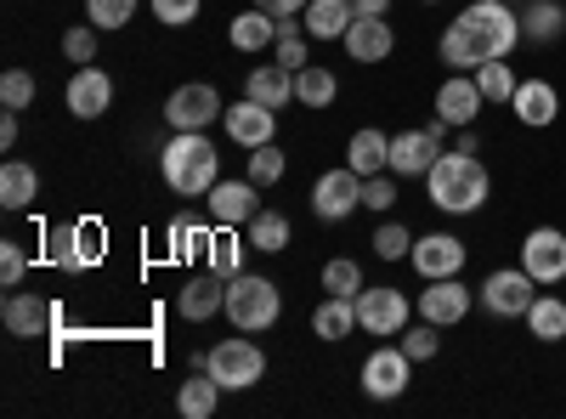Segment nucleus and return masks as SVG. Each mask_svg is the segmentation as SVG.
I'll return each instance as SVG.
<instances>
[{
	"instance_id": "obj_44",
	"label": "nucleus",
	"mask_w": 566,
	"mask_h": 419,
	"mask_svg": "<svg viewBox=\"0 0 566 419\" xmlns=\"http://www.w3.org/2000/svg\"><path fill=\"white\" fill-rule=\"evenodd\" d=\"M63 57L80 63V69L97 63V23H91V29H69V34H63Z\"/></svg>"
},
{
	"instance_id": "obj_18",
	"label": "nucleus",
	"mask_w": 566,
	"mask_h": 419,
	"mask_svg": "<svg viewBox=\"0 0 566 419\" xmlns=\"http://www.w3.org/2000/svg\"><path fill=\"white\" fill-rule=\"evenodd\" d=\"M108 103H114V80L103 69H91V63L74 69V80H69V114L74 119H103Z\"/></svg>"
},
{
	"instance_id": "obj_4",
	"label": "nucleus",
	"mask_w": 566,
	"mask_h": 419,
	"mask_svg": "<svg viewBox=\"0 0 566 419\" xmlns=\"http://www.w3.org/2000/svg\"><path fill=\"white\" fill-rule=\"evenodd\" d=\"M459 23L476 34V45L488 57H510L515 45H522V12L510 7V0H476V7H464Z\"/></svg>"
},
{
	"instance_id": "obj_34",
	"label": "nucleus",
	"mask_w": 566,
	"mask_h": 419,
	"mask_svg": "<svg viewBox=\"0 0 566 419\" xmlns=\"http://www.w3.org/2000/svg\"><path fill=\"white\" fill-rule=\"evenodd\" d=\"M205 261H210V272H221V277H239V272H244V244H239V232H232V227H216L210 239H205Z\"/></svg>"
},
{
	"instance_id": "obj_46",
	"label": "nucleus",
	"mask_w": 566,
	"mask_h": 419,
	"mask_svg": "<svg viewBox=\"0 0 566 419\" xmlns=\"http://www.w3.org/2000/svg\"><path fill=\"white\" fill-rule=\"evenodd\" d=\"M154 18L170 23V29H187L199 18V0H154Z\"/></svg>"
},
{
	"instance_id": "obj_52",
	"label": "nucleus",
	"mask_w": 566,
	"mask_h": 419,
	"mask_svg": "<svg viewBox=\"0 0 566 419\" xmlns=\"http://www.w3.org/2000/svg\"><path fill=\"white\" fill-rule=\"evenodd\" d=\"M453 148H459V154H482V143H476V130H470V125L459 130V143H453Z\"/></svg>"
},
{
	"instance_id": "obj_24",
	"label": "nucleus",
	"mask_w": 566,
	"mask_h": 419,
	"mask_svg": "<svg viewBox=\"0 0 566 419\" xmlns=\"http://www.w3.org/2000/svg\"><path fill=\"white\" fill-rule=\"evenodd\" d=\"M346 165L357 170V176H380V170H391V136L386 130H357L352 143H346Z\"/></svg>"
},
{
	"instance_id": "obj_41",
	"label": "nucleus",
	"mask_w": 566,
	"mask_h": 419,
	"mask_svg": "<svg viewBox=\"0 0 566 419\" xmlns=\"http://www.w3.org/2000/svg\"><path fill=\"white\" fill-rule=\"evenodd\" d=\"M85 18L97 29H125L136 18V0H85Z\"/></svg>"
},
{
	"instance_id": "obj_42",
	"label": "nucleus",
	"mask_w": 566,
	"mask_h": 419,
	"mask_svg": "<svg viewBox=\"0 0 566 419\" xmlns=\"http://www.w3.org/2000/svg\"><path fill=\"white\" fill-rule=\"evenodd\" d=\"M363 205L386 216V210L397 205V170H380V176H363Z\"/></svg>"
},
{
	"instance_id": "obj_22",
	"label": "nucleus",
	"mask_w": 566,
	"mask_h": 419,
	"mask_svg": "<svg viewBox=\"0 0 566 419\" xmlns=\"http://www.w3.org/2000/svg\"><path fill=\"white\" fill-rule=\"evenodd\" d=\"M0 317H7V329L18 335V341H34V335H45V329H52V306H45L40 295H29V290H12L7 295V312H0Z\"/></svg>"
},
{
	"instance_id": "obj_16",
	"label": "nucleus",
	"mask_w": 566,
	"mask_h": 419,
	"mask_svg": "<svg viewBox=\"0 0 566 419\" xmlns=\"http://www.w3.org/2000/svg\"><path fill=\"white\" fill-rule=\"evenodd\" d=\"M221 119H227V136H232L239 148H261V143H272V136H277V108H266V103H255V97L232 103Z\"/></svg>"
},
{
	"instance_id": "obj_28",
	"label": "nucleus",
	"mask_w": 566,
	"mask_h": 419,
	"mask_svg": "<svg viewBox=\"0 0 566 419\" xmlns=\"http://www.w3.org/2000/svg\"><path fill=\"white\" fill-rule=\"evenodd\" d=\"M560 34H566V7H560V0H533V7L522 12V40L555 45Z\"/></svg>"
},
{
	"instance_id": "obj_38",
	"label": "nucleus",
	"mask_w": 566,
	"mask_h": 419,
	"mask_svg": "<svg viewBox=\"0 0 566 419\" xmlns=\"http://www.w3.org/2000/svg\"><path fill=\"white\" fill-rule=\"evenodd\" d=\"M323 290L328 295H363V266L352 255H335V261L323 266Z\"/></svg>"
},
{
	"instance_id": "obj_35",
	"label": "nucleus",
	"mask_w": 566,
	"mask_h": 419,
	"mask_svg": "<svg viewBox=\"0 0 566 419\" xmlns=\"http://www.w3.org/2000/svg\"><path fill=\"white\" fill-rule=\"evenodd\" d=\"M250 250H261V255L290 250V216H277V210H255V216H250Z\"/></svg>"
},
{
	"instance_id": "obj_10",
	"label": "nucleus",
	"mask_w": 566,
	"mask_h": 419,
	"mask_svg": "<svg viewBox=\"0 0 566 419\" xmlns=\"http://www.w3.org/2000/svg\"><path fill=\"white\" fill-rule=\"evenodd\" d=\"M357 205H363V176H357L352 165L323 170V176H317V188H312V210H317L323 221H346Z\"/></svg>"
},
{
	"instance_id": "obj_2",
	"label": "nucleus",
	"mask_w": 566,
	"mask_h": 419,
	"mask_svg": "<svg viewBox=\"0 0 566 419\" xmlns=\"http://www.w3.org/2000/svg\"><path fill=\"white\" fill-rule=\"evenodd\" d=\"M159 170L170 181V193L205 199L216 181H221V154H216V143H210L205 130H176L170 143H165V154H159Z\"/></svg>"
},
{
	"instance_id": "obj_3",
	"label": "nucleus",
	"mask_w": 566,
	"mask_h": 419,
	"mask_svg": "<svg viewBox=\"0 0 566 419\" xmlns=\"http://www.w3.org/2000/svg\"><path fill=\"white\" fill-rule=\"evenodd\" d=\"M221 312L232 317V329L261 335V329H272V323H277V312H283V295H277V284H272V277L239 272V277H227V306H221Z\"/></svg>"
},
{
	"instance_id": "obj_8",
	"label": "nucleus",
	"mask_w": 566,
	"mask_h": 419,
	"mask_svg": "<svg viewBox=\"0 0 566 419\" xmlns=\"http://www.w3.org/2000/svg\"><path fill=\"white\" fill-rule=\"evenodd\" d=\"M442 136H448L442 119L419 125V130H397V136H391V170H397V176H424V170L442 159Z\"/></svg>"
},
{
	"instance_id": "obj_25",
	"label": "nucleus",
	"mask_w": 566,
	"mask_h": 419,
	"mask_svg": "<svg viewBox=\"0 0 566 419\" xmlns=\"http://www.w3.org/2000/svg\"><path fill=\"white\" fill-rule=\"evenodd\" d=\"M437 52H442V63L453 69V74H476L482 63H488V52H482V45H476V34H470L459 18L442 29V45H437Z\"/></svg>"
},
{
	"instance_id": "obj_53",
	"label": "nucleus",
	"mask_w": 566,
	"mask_h": 419,
	"mask_svg": "<svg viewBox=\"0 0 566 419\" xmlns=\"http://www.w3.org/2000/svg\"><path fill=\"white\" fill-rule=\"evenodd\" d=\"M510 7H515V0H510Z\"/></svg>"
},
{
	"instance_id": "obj_26",
	"label": "nucleus",
	"mask_w": 566,
	"mask_h": 419,
	"mask_svg": "<svg viewBox=\"0 0 566 419\" xmlns=\"http://www.w3.org/2000/svg\"><path fill=\"white\" fill-rule=\"evenodd\" d=\"M352 329H357V295H328L312 312V335L317 341H346Z\"/></svg>"
},
{
	"instance_id": "obj_32",
	"label": "nucleus",
	"mask_w": 566,
	"mask_h": 419,
	"mask_svg": "<svg viewBox=\"0 0 566 419\" xmlns=\"http://www.w3.org/2000/svg\"><path fill=\"white\" fill-rule=\"evenodd\" d=\"M527 329H533V341H544V346L566 341V301H560V295H538V301L527 306Z\"/></svg>"
},
{
	"instance_id": "obj_27",
	"label": "nucleus",
	"mask_w": 566,
	"mask_h": 419,
	"mask_svg": "<svg viewBox=\"0 0 566 419\" xmlns=\"http://www.w3.org/2000/svg\"><path fill=\"white\" fill-rule=\"evenodd\" d=\"M216 402H221V380L210 375V368H193V380H181V391H176L181 419H210Z\"/></svg>"
},
{
	"instance_id": "obj_5",
	"label": "nucleus",
	"mask_w": 566,
	"mask_h": 419,
	"mask_svg": "<svg viewBox=\"0 0 566 419\" xmlns=\"http://www.w3.org/2000/svg\"><path fill=\"white\" fill-rule=\"evenodd\" d=\"M210 375L221 380V391H250V386H261V375H266V357H261V346L255 341H244V335H232V341H221L216 352H210Z\"/></svg>"
},
{
	"instance_id": "obj_19",
	"label": "nucleus",
	"mask_w": 566,
	"mask_h": 419,
	"mask_svg": "<svg viewBox=\"0 0 566 419\" xmlns=\"http://www.w3.org/2000/svg\"><path fill=\"white\" fill-rule=\"evenodd\" d=\"M261 210V199H255V181L244 176V181H216L210 188V216H216V227H250V216Z\"/></svg>"
},
{
	"instance_id": "obj_9",
	"label": "nucleus",
	"mask_w": 566,
	"mask_h": 419,
	"mask_svg": "<svg viewBox=\"0 0 566 419\" xmlns=\"http://www.w3.org/2000/svg\"><path fill=\"white\" fill-rule=\"evenodd\" d=\"M533 284H538V277H533L527 266L488 272V284H482V306H488L493 317H527V306L538 301V295H533Z\"/></svg>"
},
{
	"instance_id": "obj_51",
	"label": "nucleus",
	"mask_w": 566,
	"mask_h": 419,
	"mask_svg": "<svg viewBox=\"0 0 566 419\" xmlns=\"http://www.w3.org/2000/svg\"><path fill=\"white\" fill-rule=\"evenodd\" d=\"M18 143V114L7 108V119H0V148H12Z\"/></svg>"
},
{
	"instance_id": "obj_40",
	"label": "nucleus",
	"mask_w": 566,
	"mask_h": 419,
	"mask_svg": "<svg viewBox=\"0 0 566 419\" xmlns=\"http://www.w3.org/2000/svg\"><path fill=\"white\" fill-rule=\"evenodd\" d=\"M374 255H380V261H402V255H413V232H408L402 221H386L380 232H374Z\"/></svg>"
},
{
	"instance_id": "obj_36",
	"label": "nucleus",
	"mask_w": 566,
	"mask_h": 419,
	"mask_svg": "<svg viewBox=\"0 0 566 419\" xmlns=\"http://www.w3.org/2000/svg\"><path fill=\"white\" fill-rule=\"evenodd\" d=\"M476 85H482V97H488V103H510L522 80H515V69H510L504 57H488V63L476 69Z\"/></svg>"
},
{
	"instance_id": "obj_30",
	"label": "nucleus",
	"mask_w": 566,
	"mask_h": 419,
	"mask_svg": "<svg viewBox=\"0 0 566 419\" xmlns=\"http://www.w3.org/2000/svg\"><path fill=\"white\" fill-rule=\"evenodd\" d=\"M340 97V80L328 74L323 63H306V69H295V103L301 108H328Z\"/></svg>"
},
{
	"instance_id": "obj_1",
	"label": "nucleus",
	"mask_w": 566,
	"mask_h": 419,
	"mask_svg": "<svg viewBox=\"0 0 566 419\" xmlns=\"http://www.w3.org/2000/svg\"><path fill=\"white\" fill-rule=\"evenodd\" d=\"M424 199H431L437 210L448 216H470V210H482L493 199V176L476 154H442L431 170H424Z\"/></svg>"
},
{
	"instance_id": "obj_11",
	"label": "nucleus",
	"mask_w": 566,
	"mask_h": 419,
	"mask_svg": "<svg viewBox=\"0 0 566 419\" xmlns=\"http://www.w3.org/2000/svg\"><path fill=\"white\" fill-rule=\"evenodd\" d=\"M357 329H368V335H402L408 329V295H397L391 284H380V290H363L357 295Z\"/></svg>"
},
{
	"instance_id": "obj_50",
	"label": "nucleus",
	"mask_w": 566,
	"mask_h": 419,
	"mask_svg": "<svg viewBox=\"0 0 566 419\" xmlns=\"http://www.w3.org/2000/svg\"><path fill=\"white\" fill-rule=\"evenodd\" d=\"M346 7H352L357 18H386V12H391V0H346Z\"/></svg>"
},
{
	"instance_id": "obj_6",
	"label": "nucleus",
	"mask_w": 566,
	"mask_h": 419,
	"mask_svg": "<svg viewBox=\"0 0 566 419\" xmlns=\"http://www.w3.org/2000/svg\"><path fill=\"white\" fill-rule=\"evenodd\" d=\"M216 114H227V103H221V91L205 85V80L176 85V91H170V103H165L170 130H205V125H216Z\"/></svg>"
},
{
	"instance_id": "obj_49",
	"label": "nucleus",
	"mask_w": 566,
	"mask_h": 419,
	"mask_svg": "<svg viewBox=\"0 0 566 419\" xmlns=\"http://www.w3.org/2000/svg\"><path fill=\"white\" fill-rule=\"evenodd\" d=\"M261 12H272V18H295V12H306L312 0H255Z\"/></svg>"
},
{
	"instance_id": "obj_37",
	"label": "nucleus",
	"mask_w": 566,
	"mask_h": 419,
	"mask_svg": "<svg viewBox=\"0 0 566 419\" xmlns=\"http://www.w3.org/2000/svg\"><path fill=\"white\" fill-rule=\"evenodd\" d=\"M205 239H210V227H205L199 210H181V216L170 221V255H193Z\"/></svg>"
},
{
	"instance_id": "obj_39",
	"label": "nucleus",
	"mask_w": 566,
	"mask_h": 419,
	"mask_svg": "<svg viewBox=\"0 0 566 419\" xmlns=\"http://www.w3.org/2000/svg\"><path fill=\"white\" fill-rule=\"evenodd\" d=\"M397 346H402L413 363H431V357L442 352V329H437V323H413V329L397 335Z\"/></svg>"
},
{
	"instance_id": "obj_17",
	"label": "nucleus",
	"mask_w": 566,
	"mask_h": 419,
	"mask_svg": "<svg viewBox=\"0 0 566 419\" xmlns=\"http://www.w3.org/2000/svg\"><path fill=\"white\" fill-rule=\"evenodd\" d=\"M340 45H346L352 63H386L397 52V29L386 18H352V29H346Z\"/></svg>"
},
{
	"instance_id": "obj_20",
	"label": "nucleus",
	"mask_w": 566,
	"mask_h": 419,
	"mask_svg": "<svg viewBox=\"0 0 566 419\" xmlns=\"http://www.w3.org/2000/svg\"><path fill=\"white\" fill-rule=\"evenodd\" d=\"M221 306H227V277H221V272L187 277V284H181V295H176V312H181L187 323H205V317H216Z\"/></svg>"
},
{
	"instance_id": "obj_12",
	"label": "nucleus",
	"mask_w": 566,
	"mask_h": 419,
	"mask_svg": "<svg viewBox=\"0 0 566 419\" xmlns=\"http://www.w3.org/2000/svg\"><path fill=\"white\" fill-rule=\"evenodd\" d=\"M482 85H476V74H448L442 85H437V119L448 125V130H464V125H476V114H482Z\"/></svg>"
},
{
	"instance_id": "obj_14",
	"label": "nucleus",
	"mask_w": 566,
	"mask_h": 419,
	"mask_svg": "<svg viewBox=\"0 0 566 419\" xmlns=\"http://www.w3.org/2000/svg\"><path fill=\"white\" fill-rule=\"evenodd\" d=\"M419 317H424V323H437V329H453V323L470 317V290L459 284V277H424Z\"/></svg>"
},
{
	"instance_id": "obj_15",
	"label": "nucleus",
	"mask_w": 566,
	"mask_h": 419,
	"mask_svg": "<svg viewBox=\"0 0 566 419\" xmlns=\"http://www.w3.org/2000/svg\"><path fill=\"white\" fill-rule=\"evenodd\" d=\"M464 239H453V232H424V239H413V266L419 277H459L464 272Z\"/></svg>"
},
{
	"instance_id": "obj_23",
	"label": "nucleus",
	"mask_w": 566,
	"mask_h": 419,
	"mask_svg": "<svg viewBox=\"0 0 566 419\" xmlns=\"http://www.w3.org/2000/svg\"><path fill=\"white\" fill-rule=\"evenodd\" d=\"M244 97H255V103H266V108L295 103V69H283V63H261V69L244 80Z\"/></svg>"
},
{
	"instance_id": "obj_21",
	"label": "nucleus",
	"mask_w": 566,
	"mask_h": 419,
	"mask_svg": "<svg viewBox=\"0 0 566 419\" xmlns=\"http://www.w3.org/2000/svg\"><path fill=\"white\" fill-rule=\"evenodd\" d=\"M510 108H515V119L522 125H555V114H560V97H555V85L549 80H522L515 85V97H510Z\"/></svg>"
},
{
	"instance_id": "obj_33",
	"label": "nucleus",
	"mask_w": 566,
	"mask_h": 419,
	"mask_svg": "<svg viewBox=\"0 0 566 419\" xmlns=\"http://www.w3.org/2000/svg\"><path fill=\"white\" fill-rule=\"evenodd\" d=\"M232 45H239V52H266V45H277V18L261 12V7L232 18Z\"/></svg>"
},
{
	"instance_id": "obj_31",
	"label": "nucleus",
	"mask_w": 566,
	"mask_h": 419,
	"mask_svg": "<svg viewBox=\"0 0 566 419\" xmlns=\"http://www.w3.org/2000/svg\"><path fill=\"white\" fill-rule=\"evenodd\" d=\"M352 7L346 0H312L306 7V34L312 40H346V29H352Z\"/></svg>"
},
{
	"instance_id": "obj_13",
	"label": "nucleus",
	"mask_w": 566,
	"mask_h": 419,
	"mask_svg": "<svg viewBox=\"0 0 566 419\" xmlns=\"http://www.w3.org/2000/svg\"><path fill=\"white\" fill-rule=\"evenodd\" d=\"M522 266L538 277V284H560L566 277V232L560 227H533L522 239Z\"/></svg>"
},
{
	"instance_id": "obj_47",
	"label": "nucleus",
	"mask_w": 566,
	"mask_h": 419,
	"mask_svg": "<svg viewBox=\"0 0 566 419\" xmlns=\"http://www.w3.org/2000/svg\"><path fill=\"white\" fill-rule=\"evenodd\" d=\"M52 261H57V266H80V261H91V255H80V232H69V227L52 232Z\"/></svg>"
},
{
	"instance_id": "obj_7",
	"label": "nucleus",
	"mask_w": 566,
	"mask_h": 419,
	"mask_svg": "<svg viewBox=\"0 0 566 419\" xmlns=\"http://www.w3.org/2000/svg\"><path fill=\"white\" fill-rule=\"evenodd\" d=\"M408 380H413V357H408L402 346L368 352V363H363V391H368L374 402H397V397L408 391Z\"/></svg>"
},
{
	"instance_id": "obj_43",
	"label": "nucleus",
	"mask_w": 566,
	"mask_h": 419,
	"mask_svg": "<svg viewBox=\"0 0 566 419\" xmlns=\"http://www.w3.org/2000/svg\"><path fill=\"white\" fill-rule=\"evenodd\" d=\"M277 176H283V154H277L272 143L250 148V181H255V188H272Z\"/></svg>"
},
{
	"instance_id": "obj_48",
	"label": "nucleus",
	"mask_w": 566,
	"mask_h": 419,
	"mask_svg": "<svg viewBox=\"0 0 566 419\" xmlns=\"http://www.w3.org/2000/svg\"><path fill=\"white\" fill-rule=\"evenodd\" d=\"M29 272V255L18 250V244H0V284L7 290H18V277Z\"/></svg>"
},
{
	"instance_id": "obj_29",
	"label": "nucleus",
	"mask_w": 566,
	"mask_h": 419,
	"mask_svg": "<svg viewBox=\"0 0 566 419\" xmlns=\"http://www.w3.org/2000/svg\"><path fill=\"white\" fill-rule=\"evenodd\" d=\"M34 193H40L34 165H23V159H7V165H0V205H7V210H29Z\"/></svg>"
},
{
	"instance_id": "obj_45",
	"label": "nucleus",
	"mask_w": 566,
	"mask_h": 419,
	"mask_svg": "<svg viewBox=\"0 0 566 419\" xmlns=\"http://www.w3.org/2000/svg\"><path fill=\"white\" fill-rule=\"evenodd\" d=\"M0 103H7L12 114H18V108H29V103H34V74L12 69L7 80H0Z\"/></svg>"
}]
</instances>
